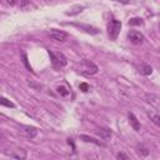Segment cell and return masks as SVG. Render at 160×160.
Masks as SVG:
<instances>
[{
  "mask_svg": "<svg viewBox=\"0 0 160 160\" xmlns=\"http://www.w3.org/2000/svg\"><path fill=\"white\" fill-rule=\"evenodd\" d=\"M49 55H50L51 61H52V65H54L55 68L60 69V68L66 66L68 60H66V58H65V55H64L62 52H52V51L49 50Z\"/></svg>",
  "mask_w": 160,
  "mask_h": 160,
  "instance_id": "cell-1",
  "label": "cell"
},
{
  "mask_svg": "<svg viewBox=\"0 0 160 160\" xmlns=\"http://www.w3.org/2000/svg\"><path fill=\"white\" fill-rule=\"evenodd\" d=\"M120 30H121V22L112 19L110 22H109V26H108V34H109V38L111 40H116L119 34H120Z\"/></svg>",
  "mask_w": 160,
  "mask_h": 160,
  "instance_id": "cell-2",
  "label": "cell"
},
{
  "mask_svg": "<svg viewBox=\"0 0 160 160\" xmlns=\"http://www.w3.org/2000/svg\"><path fill=\"white\" fill-rule=\"evenodd\" d=\"M128 39H129L132 44L139 45V44H141V42L144 41V35H142L140 31L131 30V31H129V32H128Z\"/></svg>",
  "mask_w": 160,
  "mask_h": 160,
  "instance_id": "cell-3",
  "label": "cell"
},
{
  "mask_svg": "<svg viewBox=\"0 0 160 160\" xmlns=\"http://www.w3.org/2000/svg\"><path fill=\"white\" fill-rule=\"evenodd\" d=\"M95 72H98V66L89 60H84L82 61V74L84 75H92Z\"/></svg>",
  "mask_w": 160,
  "mask_h": 160,
  "instance_id": "cell-4",
  "label": "cell"
},
{
  "mask_svg": "<svg viewBox=\"0 0 160 160\" xmlns=\"http://www.w3.org/2000/svg\"><path fill=\"white\" fill-rule=\"evenodd\" d=\"M50 38L56 40V41H65L68 39V34L65 31H61V30H56V29H52L50 31Z\"/></svg>",
  "mask_w": 160,
  "mask_h": 160,
  "instance_id": "cell-5",
  "label": "cell"
},
{
  "mask_svg": "<svg viewBox=\"0 0 160 160\" xmlns=\"http://www.w3.org/2000/svg\"><path fill=\"white\" fill-rule=\"evenodd\" d=\"M96 134H98L101 139H104V140H108V139L111 138V130L108 129V128H100V129H98V130H96Z\"/></svg>",
  "mask_w": 160,
  "mask_h": 160,
  "instance_id": "cell-6",
  "label": "cell"
},
{
  "mask_svg": "<svg viewBox=\"0 0 160 160\" xmlns=\"http://www.w3.org/2000/svg\"><path fill=\"white\" fill-rule=\"evenodd\" d=\"M80 140H82V141H85V142L95 144V145H98V146H104V145H105V144L101 142L100 140H98V139H95V138H91V136H89V135H80Z\"/></svg>",
  "mask_w": 160,
  "mask_h": 160,
  "instance_id": "cell-7",
  "label": "cell"
},
{
  "mask_svg": "<svg viewBox=\"0 0 160 160\" xmlns=\"http://www.w3.org/2000/svg\"><path fill=\"white\" fill-rule=\"evenodd\" d=\"M129 122H130V125L132 126V129H134L135 131H139V130H140V124H139L136 116H135L132 112H129Z\"/></svg>",
  "mask_w": 160,
  "mask_h": 160,
  "instance_id": "cell-8",
  "label": "cell"
},
{
  "mask_svg": "<svg viewBox=\"0 0 160 160\" xmlns=\"http://www.w3.org/2000/svg\"><path fill=\"white\" fill-rule=\"evenodd\" d=\"M8 155H10L11 158H15V159H25L26 158V151L22 150V149H18V150H14L11 152H8Z\"/></svg>",
  "mask_w": 160,
  "mask_h": 160,
  "instance_id": "cell-9",
  "label": "cell"
},
{
  "mask_svg": "<svg viewBox=\"0 0 160 160\" xmlns=\"http://www.w3.org/2000/svg\"><path fill=\"white\" fill-rule=\"evenodd\" d=\"M22 129H24L22 131L25 132V135H26L28 138H30V139L35 138V136H36V134H38V130H36L35 128H32V126H24Z\"/></svg>",
  "mask_w": 160,
  "mask_h": 160,
  "instance_id": "cell-10",
  "label": "cell"
},
{
  "mask_svg": "<svg viewBox=\"0 0 160 160\" xmlns=\"http://www.w3.org/2000/svg\"><path fill=\"white\" fill-rule=\"evenodd\" d=\"M82 10H84V6H82V5H75V6H72V8L70 9V11H66V15L74 16V15L80 14Z\"/></svg>",
  "mask_w": 160,
  "mask_h": 160,
  "instance_id": "cell-11",
  "label": "cell"
},
{
  "mask_svg": "<svg viewBox=\"0 0 160 160\" xmlns=\"http://www.w3.org/2000/svg\"><path fill=\"white\" fill-rule=\"evenodd\" d=\"M0 105H4L6 108H15V104L4 96H0Z\"/></svg>",
  "mask_w": 160,
  "mask_h": 160,
  "instance_id": "cell-12",
  "label": "cell"
},
{
  "mask_svg": "<svg viewBox=\"0 0 160 160\" xmlns=\"http://www.w3.org/2000/svg\"><path fill=\"white\" fill-rule=\"evenodd\" d=\"M140 72H141L142 75H150V74L152 72V68H151L150 65H142V66L140 68Z\"/></svg>",
  "mask_w": 160,
  "mask_h": 160,
  "instance_id": "cell-13",
  "label": "cell"
},
{
  "mask_svg": "<svg viewBox=\"0 0 160 160\" xmlns=\"http://www.w3.org/2000/svg\"><path fill=\"white\" fill-rule=\"evenodd\" d=\"M56 91L61 95V96H66V95H69V90L65 88V86H58V89H56Z\"/></svg>",
  "mask_w": 160,
  "mask_h": 160,
  "instance_id": "cell-14",
  "label": "cell"
},
{
  "mask_svg": "<svg viewBox=\"0 0 160 160\" xmlns=\"http://www.w3.org/2000/svg\"><path fill=\"white\" fill-rule=\"evenodd\" d=\"M136 151H138V154L140 156H146L149 154V150L146 148H144V146H138V150Z\"/></svg>",
  "mask_w": 160,
  "mask_h": 160,
  "instance_id": "cell-15",
  "label": "cell"
},
{
  "mask_svg": "<svg viewBox=\"0 0 160 160\" xmlns=\"http://www.w3.org/2000/svg\"><path fill=\"white\" fill-rule=\"evenodd\" d=\"M80 28H82V29H85L88 32H90V34H98L99 32V30L98 29H95V28H91V26H85V25H80Z\"/></svg>",
  "mask_w": 160,
  "mask_h": 160,
  "instance_id": "cell-16",
  "label": "cell"
},
{
  "mask_svg": "<svg viewBox=\"0 0 160 160\" xmlns=\"http://www.w3.org/2000/svg\"><path fill=\"white\" fill-rule=\"evenodd\" d=\"M142 20L140 18H132L131 20H129V25H141Z\"/></svg>",
  "mask_w": 160,
  "mask_h": 160,
  "instance_id": "cell-17",
  "label": "cell"
},
{
  "mask_svg": "<svg viewBox=\"0 0 160 160\" xmlns=\"http://www.w3.org/2000/svg\"><path fill=\"white\" fill-rule=\"evenodd\" d=\"M151 119H152V121H154V124H155V125H160V116H159L158 114L151 115Z\"/></svg>",
  "mask_w": 160,
  "mask_h": 160,
  "instance_id": "cell-18",
  "label": "cell"
},
{
  "mask_svg": "<svg viewBox=\"0 0 160 160\" xmlns=\"http://www.w3.org/2000/svg\"><path fill=\"white\" fill-rule=\"evenodd\" d=\"M26 6H30V1H29V0H21V1H20V8L25 10Z\"/></svg>",
  "mask_w": 160,
  "mask_h": 160,
  "instance_id": "cell-19",
  "label": "cell"
},
{
  "mask_svg": "<svg viewBox=\"0 0 160 160\" xmlns=\"http://www.w3.org/2000/svg\"><path fill=\"white\" fill-rule=\"evenodd\" d=\"M79 89H80L81 91H88V90H89V85H88L86 82H81V84L79 85Z\"/></svg>",
  "mask_w": 160,
  "mask_h": 160,
  "instance_id": "cell-20",
  "label": "cell"
},
{
  "mask_svg": "<svg viewBox=\"0 0 160 160\" xmlns=\"http://www.w3.org/2000/svg\"><path fill=\"white\" fill-rule=\"evenodd\" d=\"M116 158H118V159H124V160H128V159H129V156H128L126 154H124V152H118V154H116Z\"/></svg>",
  "mask_w": 160,
  "mask_h": 160,
  "instance_id": "cell-21",
  "label": "cell"
},
{
  "mask_svg": "<svg viewBox=\"0 0 160 160\" xmlns=\"http://www.w3.org/2000/svg\"><path fill=\"white\" fill-rule=\"evenodd\" d=\"M5 1H6V4L10 5V6H14V5L18 4V0H5Z\"/></svg>",
  "mask_w": 160,
  "mask_h": 160,
  "instance_id": "cell-22",
  "label": "cell"
},
{
  "mask_svg": "<svg viewBox=\"0 0 160 160\" xmlns=\"http://www.w3.org/2000/svg\"><path fill=\"white\" fill-rule=\"evenodd\" d=\"M28 84H29V86H31V88H34V89H40V85H36V84H34V82H31V81H29Z\"/></svg>",
  "mask_w": 160,
  "mask_h": 160,
  "instance_id": "cell-23",
  "label": "cell"
},
{
  "mask_svg": "<svg viewBox=\"0 0 160 160\" xmlns=\"http://www.w3.org/2000/svg\"><path fill=\"white\" fill-rule=\"evenodd\" d=\"M116 1H120V2H122V4H129V2H130V0H116Z\"/></svg>",
  "mask_w": 160,
  "mask_h": 160,
  "instance_id": "cell-24",
  "label": "cell"
},
{
  "mask_svg": "<svg viewBox=\"0 0 160 160\" xmlns=\"http://www.w3.org/2000/svg\"><path fill=\"white\" fill-rule=\"evenodd\" d=\"M4 140V135H2V132H0V141H2Z\"/></svg>",
  "mask_w": 160,
  "mask_h": 160,
  "instance_id": "cell-25",
  "label": "cell"
}]
</instances>
